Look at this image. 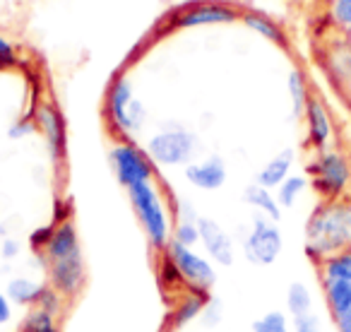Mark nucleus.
<instances>
[{
	"mask_svg": "<svg viewBox=\"0 0 351 332\" xmlns=\"http://www.w3.org/2000/svg\"><path fill=\"white\" fill-rule=\"evenodd\" d=\"M306 255L320 263L327 255L351 250V198L322 202L306 222Z\"/></svg>",
	"mask_w": 351,
	"mask_h": 332,
	"instance_id": "f257e3e1",
	"label": "nucleus"
},
{
	"mask_svg": "<svg viewBox=\"0 0 351 332\" xmlns=\"http://www.w3.org/2000/svg\"><path fill=\"white\" fill-rule=\"evenodd\" d=\"M128 193H130V202L135 207V215L140 220L149 244L154 248L164 250L166 244L171 241V224H169V212H166L159 193L154 191V186L149 181L135 183V186L128 188Z\"/></svg>",
	"mask_w": 351,
	"mask_h": 332,
	"instance_id": "f03ea898",
	"label": "nucleus"
},
{
	"mask_svg": "<svg viewBox=\"0 0 351 332\" xmlns=\"http://www.w3.org/2000/svg\"><path fill=\"white\" fill-rule=\"evenodd\" d=\"M308 176L311 186L322 202L339 200L351 183V164L341 152L337 150H320L315 159L308 164Z\"/></svg>",
	"mask_w": 351,
	"mask_h": 332,
	"instance_id": "7ed1b4c3",
	"label": "nucleus"
},
{
	"mask_svg": "<svg viewBox=\"0 0 351 332\" xmlns=\"http://www.w3.org/2000/svg\"><path fill=\"white\" fill-rule=\"evenodd\" d=\"M164 255L173 263L176 272L181 274L186 287H191L193 292L210 294V289L215 287V282H217L215 263H212L210 258L200 255L195 248L176 244V241H169V244H166Z\"/></svg>",
	"mask_w": 351,
	"mask_h": 332,
	"instance_id": "20e7f679",
	"label": "nucleus"
},
{
	"mask_svg": "<svg viewBox=\"0 0 351 332\" xmlns=\"http://www.w3.org/2000/svg\"><path fill=\"white\" fill-rule=\"evenodd\" d=\"M284 250V236L279 231L277 222L267 220L263 215H255L250 222L248 234L243 236V255L250 265L267 268L274 265Z\"/></svg>",
	"mask_w": 351,
	"mask_h": 332,
	"instance_id": "39448f33",
	"label": "nucleus"
},
{
	"mask_svg": "<svg viewBox=\"0 0 351 332\" xmlns=\"http://www.w3.org/2000/svg\"><path fill=\"white\" fill-rule=\"evenodd\" d=\"M197 150V137L183 128H166L147 142V156L161 166H181Z\"/></svg>",
	"mask_w": 351,
	"mask_h": 332,
	"instance_id": "423d86ee",
	"label": "nucleus"
},
{
	"mask_svg": "<svg viewBox=\"0 0 351 332\" xmlns=\"http://www.w3.org/2000/svg\"><path fill=\"white\" fill-rule=\"evenodd\" d=\"M111 164L116 171L118 183L125 188L135 183H145L152 178V161L142 150H137L132 142H121L111 150Z\"/></svg>",
	"mask_w": 351,
	"mask_h": 332,
	"instance_id": "0eeeda50",
	"label": "nucleus"
},
{
	"mask_svg": "<svg viewBox=\"0 0 351 332\" xmlns=\"http://www.w3.org/2000/svg\"><path fill=\"white\" fill-rule=\"evenodd\" d=\"M84 282H87V268H84L82 250L68 255L63 260L49 263V284L56 292L63 294L65 298L75 296L84 287Z\"/></svg>",
	"mask_w": 351,
	"mask_h": 332,
	"instance_id": "6e6552de",
	"label": "nucleus"
},
{
	"mask_svg": "<svg viewBox=\"0 0 351 332\" xmlns=\"http://www.w3.org/2000/svg\"><path fill=\"white\" fill-rule=\"evenodd\" d=\"M200 244L205 248L207 258L215 265H221V268L234 265L236 258L234 239H231V234L219 222L210 220V217H200Z\"/></svg>",
	"mask_w": 351,
	"mask_h": 332,
	"instance_id": "1a4fd4ad",
	"label": "nucleus"
},
{
	"mask_svg": "<svg viewBox=\"0 0 351 332\" xmlns=\"http://www.w3.org/2000/svg\"><path fill=\"white\" fill-rule=\"evenodd\" d=\"M306 126H308V145L315 147V150H325L332 140V118L330 111L325 108V104L317 97H311L306 104Z\"/></svg>",
	"mask_w": 351,
	"mask_h": 332,
	"instance_id": "9d476101",
	"label": "nucleus"
},
{
	"mask_svg": "<svg viewBox=\"0 0 351 332\" xmlns=\"http://www.w3.org/2000/svg\"><path fill=\"white\" fill-rule=\"evenodd\" d=\"M186 178L191 186L200 191H219L226 183V166L217 154L207 156L202 161H195L186 169Z\"/></svg>",
	"mask_w": 351,
	"mask_h": 332,
	"instance_id": "9b49d317",
	"label": "nucleus"
},
{
	"mask_svg": "<svg viewBox=\"0 0 351 332\" xmlns=\"http://www.w3.org/2000/svg\"><path fill=\"white\" fill-rule=\"evenodd\" d=\"M80 239H77V229L70 220L60 222L53 226V234H51L49 244L44 248V258L46 263H56V260H63L73 253H80Z\"/></svg>",
	"mask_w": 351,
	"mask_h": 332,
	"instance_id": "f8f14e48",
	"label": "nucleus"
},
{
	"mask_svg": "<svg viewBox=\"0 0 351 332\" xmlns=\"http://www.w3.org/2000/svg\"><path fill=\"white\" fill-rule=\"evenodd\" d=\"M36 118H39V128L44 130L46 142H49V147H51V154L58 156V159H63V154H65V123H63V118H60L58 108L44 104V106H39Z\"/></svg>",
	"mask_w": 351,
	"mask_h": 332,
	"instance_id": "ddd939ff",
	"label": "nucleus"
},
{
	"mask_svg": "<svg viewBox=\"0 0 351 332\" xmlns=\"http://www.w3.org/2000/svg\"><path fill=\"white\" fill-rule=\"evenodd\" d=\"M293 159H296L293 150H282L277 156H272V159H269L267 164L260 169L258 176H255V183H258V186H263V188H267V191L279 188L289 176H291Z\"/></svg>",
	"mask_w": 351,
	"mask_h": 332,
	"instance_id": "4468645a",
	"label": "nucleus"
},
{
	"mask_svg": "<svg viewBox=\"0 0 351 332\" xmlns=\"http://www.w3.org/2000/svg\"><path fill=\"white\" fill-rule=\"evenodd\" d=\"M132 87L125 78H118L116 82L108 89V111H111V118L116 123V128L121 132L128 135V108H130L132 102Z\"/></svg>",
	"mask_w": 351,
	"mask_h": 332,
	"instance_id": "2eb2a0df",
	"label": "nucleus"
},
{
	"mask_svg": "<svg viewBox=\"0 0 351 332\" xmlns=\"http://www.w3.org/2000/svg\"><path fill=\"white\" fill-rule=\"evenodd\" d=\"M44 284H39L36 279L29 277H12L5 287V296L12 306H22V308H34L39 306V298L44 294Z\"/></svg>",
	"mask_w": 351,
	"mask_h": 332,
	"instance_id": "dca6fc26",
	"label": "nucleus"
},
{
	"mask_svg": "<svg viewBox=\"0 0 351 332\" xmlns=\"http://www.w3.org/2000/svg\"><path fill=\"white\" fill-rule=\"evenodd\" d=\"M243 200L248 202L258 215L267 217V220H272V222L282 220V207H279V202H277V195H274L272 191H267V188L253 183V186L245 188Z\"/></svg>",
	"mask_w": 351,
	"mask_h": 332,
	"instance_id": "f3484780",
	"label": "nucleus"
},
{
	"mask_svg": "<svg viewBox=\"0 0 351 332\" xmlns=\"http://www.w3.org/2000/svg\"><path fill=\"white\" fill-rule=\"evenodd\" d=\"M207 296H210V294H202V292L186 294L181 301L176 303L173 311H171V322H173V327H186V325H191V322L200 320Z\"/></svg>",
	"mask_w": 351,
	"mask_h": 332,
	"instance_id": "a211bd4d",
	"label": "nucleus"
},
{
	"mask_svg": "<svg viewBox=\"0 0 351 332\" xmlns=\"http://www.w3.org/2000/svg\"><path fill=\"white\" fill-rule=\"evenodd\" d=\"M317 274L322 282H351V250L327 255L317 263Z\"/></svg>",
	"mask_w": 351,
	"mask_h": 332,
	"instance_id": "6ab92c4d",
	"label": "nucleus"
},
{
	"mask_svg": "<svg viewBox=\"0 0 351 332\" xmlns=\"http://www.w3.org/2000/svg\"><path fill=\"white\" fill-rule=\"evenodd\" d=\"M236 12L224 5H197L188 10L183 17H178L181 27H197V25H212V22H231Z\"/></svg>",
	"mask_w": 351,
	"mask_h": 332,
	"instance_id": "aec40b11",
	"label": "nucleus"
},
{
	"mask_svg": "<svg viewBox=\"0 0 351 332\" xmlns=\"http://www.w3.org/2000/svg\"><path fill=\"white\" fill-rule=\"evenodd\" d=\"M322 296L332 320L351 311V282H322Z\"/></svg>",
	"mask_w": 351,
	"mask_h": 332,
	"instance_id": "412c9836",
	"label": "nucleus"
},
{
	"mask_svg": "<svg viewBox=\"0 0 351 332\" xmlns=\"http://www.w3.org/2000/svg\"><path fill=\"white\" fill-rule=\"evenodd\" d=\"M287 313L289 318H298L313 313V292L308 289V284L303 282H291L287 289Z\"/></svg>",
	"mask_w": 351,
	"mask_h": 332,
	"instance_id": "4be33fe9",
	"label": "nucleus"
},
{
	"mask_svg": "<svg viewBox=\"0 0 351 332\" xmlns=\"http://www.w3.org/2000/svg\"><path fill=\"white\" fill-rule=\"evenodd\" d=\"M287 89H289V97H291L293 116H303L311 94H308V82H306V78H303L301 70H291V73H289Z\"/></svg>",
	"mask_w": 351,
	"mask_h": 332,
	"instance_id": "5701e85b",
	"label": "nucleus"
},
{
	"mask_svg": "<svg viewBox=\"0 0 351 332\" xmlns=\"http://www.w3.org/2000/svg\"><path fill=\"white\" fill-rule=\"evenodd\" d=\"M17 332H60V330L53 316H49V313L41 311L39 306H34L27 311L25 320L20 322V330Z\"/></svg>",
	"mask_w": 351,
	"mask_h": 332,
	"instance_id": "b1692460",
	"label": "nucleus"
},
{
	"mask_svg": "<svg viewBox=\"0 0 351 332\" xmlns=\"http://www.w3.org/2000/svg\"><path fill=\"white\" fill-rule=\"evenodd\" d=\"M308 188V178L306 176H289L287 181L282 183V186L277 188V193H274V195H277V202H279V207H293L298 202V198L303 195V191H306Z\"/></svg>",
	"mask_w": 351,
	"mask_h": 332,
	"instance_id": "393cba45",
	"label": "nucleus"
},
{
	"mask_svg": "<svg viewBox=\"0 0 351 332\" xmlns=\"http://www.w3.org/2000/svg\"><path fill=\"white\" fill-rule=\"evenodd\" d=\"M250 330L253 332H291V320H289V316L282 311H267L265 316L255 318Z\"/></svg>",
	"mask_w": 351,
	"mask_h": 332,
	"instance_id": "a878e982",
	"label": "nucleus"
},
{
	"mask_svg": "<svg viewBox=\"0 0 351 332\" xmlns=\"http://www.w3.org/2000/svg\"><path fill=\"white\" fill-rule=\"evenodd\" d=\"M171 241L188 246V248H195L200 244V222H176Z\"/></svg>",
	"mask_w": 351,
	"mask_h": 332,
	"instance_id": "bb28decb",
	"label": "nucleus"
},
{
	"mask_svg": "<svg viewBox=\"0 0 351 332\" xmlns=\"http://www.w3.org/2000/svg\"><path fill=\"white\" fill-rule=\"evenodd\" d=\"M245 20V25L250 27V29H255L258 34H263V36H267L269 41H277V44H284V34H282V29H279L277 25H274L272 20H267V17H263V15H245L243 17Z\"/></svg>",
	"mask_w": 351,
	"mask_h": 332,
	"instance_id": "cd10ccee",
	"label": "nucleus"
},
{
	"mask_svg": "<svg viewBox=\"0 0 351 332\" xmlns=\"http://www.w3.org/2000/svg\"><path fill=\"white\" fill-rule=\"evenodd\" d=\"M39 308L41 311H46L49 316H60L63 313V308H65V296L60 292H56L53 287H46L44 289V294H41V298H39Z\"/></svg>",
	"mask_w": 351,
	"mask_h": 332,
	"instance_id": "c85d7f7f",
	"label": "nucleus"
},
{
	"mask_svg": "<svg viewBox=\"0 0 351 332\" xmlns=\"http://www.w3.org/2000/svg\"><path fill=\"white\" fill-rule=\"evenodd\" d=\"M221 320H224V303H221L217 296H207L205 308H202V316H200V322L205 327H217Z\"/></svg>",
	"mask_w": 351,
	"mask_h": 332,
	"instance_id": "c756f323",
	"label": "nucleus"
},
{
	"mask_svg": "<svg viewBox=\"0 0 351 332\" xmlns=\"http://www.w3.org/2000/svg\"><path fill=\"white\" fill-rule=\"evenodd\" d=\"M291 330L293 332H325L322 330V320L315 311L306 313V316L291 318Z\"/></svg>",
	"mask_w": 351,
	"mask_h": 332,
	"instance_id": "7c9ffc66",
	"label": "nucleus"
},
{
	"mask_svg": "<svg viewBox=\"0 0 351 332\" xmlns=\"http://www.w3.org/2000/svg\"><path fill=\"white\" fill-rule=\"evenodd\" d=\"M332 15H335V20L339 22L341 27H346L351 34V0H335Z\"/></svg>",
	"mask_w": 351,
	"mask_h": 332,
	"instance_id": "2f4dec72",
	"label": "nucleus"
},
{
	"mask_svg": "<svg viewBox=\"0 0 351 332\" xmlns=\"http://www.w3.org/2000/svg\"><path fill=\"white\" fill-rule=\"evenodd\" d=\"M20 250H22L20 241L8 236V239H3V244H0V258L5 260V263H10V260L20 258Z\"/></svg>",
	"mask_w": 351,
	"mask_h": 332,
	"instance_id": "473e14b6",
	"label": "nucleus"
},
{
	"mask_svg": "<svg viewBox=\"0 0 351 332\" xmlns=\"http://www.w3.org/2000/svg\"><path fill=\"white\" fill-rule=\"evenodd\" d=\"M176 220L178 222H200V217H197L195 205H193V202L178 200V205H176Z\"/></svg>",
	"mask_w": 351,
	"mask_h": 332,
	"instance_id": "72a5a7b5",
	"label": "nucleus"
},
{
	"mask_svg": "<svg viewBox=\"0 0 351 332\" xmlns=\"http://www.w3.org/2000/svg\"><path fill=\"white\" fill-rule=\"evenodd\" d=\"M53 226H44V229H36L34 234L29 236L32 248H34V250H44L46 244H49V239H51V234H53Z\"/></svg>",
	"mask_w": 351,
	"mask_h": 332,
	"instance_id": "f704fd0d",
	"label": "nucleus"
},
{
	"mask_svg": "<svg viewBox=\"0 0 351 332\" xmlns=\"http://www.w3.org/2000/svg\"><path fill=\"white\" fill-rule=\"evenodd\" d=\"M15 63H17L15 49L0 36V68H10V65H15Z\"/></svg>",
	"mask_w": 351,
	"mask_h": 332,
	"instance_id": "c9c22d12",
	"label": "nucleus"
},
{
	"mask_svg": "<svg viewBox=\"0 0 351 332\" xmlns=\"http://www.w3.org/2000/svg\"><path fill=\"white\" fill-rule=\"evenodd\" d=\"M12 320V303L8 301L5 292H0V327Z\"/></svg>",
	"mask_w": 351,
	"mask_h": 332,
	"instance_id": "e433bc0d",
	"label": "nucleus"
},
{
	"mask_svg": "<svg viewBox=\"0 0 351 332\" xmlns=\"http://www.w3.org/2000/svg\"><path fill=\"white\" fill-rule=\"evenodd\" d=\"M32 130H34V126H32V123H15V126L10 128V132H8V135H10L12 140H17V137L27 135V132H32Z\"/></svg>",
	"mask_w": 351,
	"mask_h": 332,
	"instance_id": "4c0bfd02",
	"label": "nucleus"
},
{
	"mask_svg": "<svg viewBox=\"0 0 351 332\" xmlns=\"http://www.w3.org/2000/svg\"><path fill=\"white\" fill-rule=\"evenodd\" d=\"M332 322H335L337 332H351V311L344 313V316H339V318H335Z\"/></svg>",
	"mask_w": 351,
	"mask_h": 332,
	"instance_id": "58836bf2",
	"label": "nucleus"
},
{
	"mask_svg": "<svg viewBox=\"0 0 351 332\" xmlns=\"http://www.w3.org/2000/svg\"><path fill=\"white\" fill-rule=\"evenodd\" d=\"M346 70H349V94H351V54L346 56Z\"/></svg>",
	"mask_w": 351,
	"mask_h": 332,
	"instance_id": "ea45409f",
	"label": "nucleus"
},
{
	"mask_svg": "<svg viewBox=\"0 0 351 332\" xmlns=\"http://www.w3.org/2000/svg\"><path fill=\"white\" fill-rule=\"evenodd\" d=\"M0 239H8V229L3 224H0Z\"/></svg>",
	"mask_w": 351,
	"mask_h": 332,
	"instance_id": "a19ab883",
	"label": "nucleus"
},
{
	"mask_svg": "<svg viewBox=\"0 0 351 332\" xmlns=\"http://www.w3.org/2000/svg\"><path fill=\"white\" fill-rule=\"evenodd\" d=\"M349 44H351V34H349Z\"/></svg>",
	"mask_w": 351,
	"mask_h": 332,
	"instance_id": "79ce46f5",
	"label": "nucleus"
}]
</instances>
